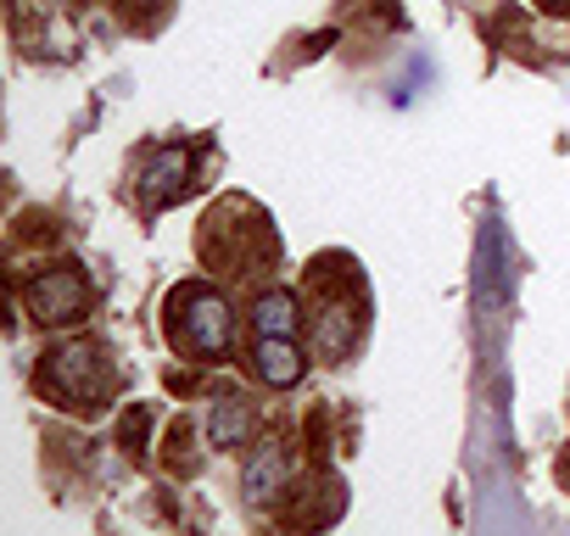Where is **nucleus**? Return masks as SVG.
I'll use <instances>...</instances> for the list:
<instances>
[{"mask_svg":"<svg viewBox=\"0 0 570 536\" xmlns=\"http://www.w3.org/2000/svg\"><path fill=\"white\" fill-rule=\"evenodd\" d=\"M40 397L51 408H68V414H101L118 391V369L107 358V347L96 336H68L57 341L46 358H40V375H35Z\"/></svg>","mask_w":570,"mask_h":536,"instance_id":"f257e3e1","label":"nucleus"},{"mask_svg":"<svg viewBox=\"0 0 570 536\" xmlns=\"http://www.w3.org/2000/svg\"><path fill=\"white\" fill-rule=\"evenodd\" d=\"M168 341L202 364H224L235 353V308L218 286L190 280L168 297Z\"/></svg>","mask_w":570,"mask_h":536,"instance_id":"f03ea898","label":"nucleus"},{"mask_svg":"<svg viewBox=\"0 0 570 536\" xmlns=\"http://www.w3.org/2000/svg\"><path fill=\"white\" fill-rule=\"evenodd\" d=\"M23 302H29V314H35V325H46V330H68V325H79L85 314H90V280L79 275V262H57V268H46V275H35L29 286H23Z\"/></svg>","mask_w":570,"mask_h":536,"instance_id":"7ed1b4c3","label":"nucleus"},{"mask_svg":"<svg viewBox=\"0 0 570 536\" xmlns=\"http://www.w3.org/2000/svg\"><path fill=\"white\" fill-rule=\"evenodd\" d=\"M285 486H292V453H285L279 441H257L252 458H246V469H240V492H246V503L263 508V503L285 497Z\"/></svg>","mask_w":570,"mask_h":536,"instance_id":"20e7f679","label":"nucleus"},{"mask_svg":"<svg viewBox=\"0 0 570 536\" xmlns=\"http://www.w3.org/2000/svg\"><path fill=\"white\" fill-rule=\"evenodd\" d=\"M185 179H190V151L185 146H157V151H146V168L135 179V196L146 207H163V201H174L185 190Z\"/></svg>","mask_w":570,"mask_h":536,"instance_id":"39448f33","label":"nucleus"},{"mask_svg":"<svg viewBox=\"0 0 570 536\" xmlns=\"http://www.w3.org/2000/svg\"><path fill=\"white\" fill-rule=\"evenodd\" d=\"M252 375L263 386H274V391L297 386L308 375V358L297 353V336H257L252 341Z\"/></svg>","mask_w":570,"mask_h":536,"instance_id":"423d86ee","label":"nucleus"},{"mask_svg":"<svg viewBox=\"0 0 570 536\" xmlns=\"http://www.w3.org/2000/svg\"><path fill=\"white\" fill-rule=\"evenodd\" d=\"M252 436H257V408L246 397H218L207 408V441L218 453H240V447H252Z\"/></svg>","mask_w":570,"mask_h":536,"instance_id":"0eeeda50","label":"nucleus"},{"mask_svg":"<svg viewBox=\"0 0 570 536\" xmlns=\"http://www.w3.org/2000/svg\"><path fill=\"white\" fill-rule=\"evenodd\" d=\"M297 325H303V319H297V297H292V291L274 286V291H263V297L252 302V330H257V336H297Z\"/></svg>","mask_w":570,"mask_h":536,"instance_id":"6e6552de","label":"nucleus"},{"mask_svg":"<svg viewBox=\"0 0 570 536\" xmlns=\"http://www.w3.org/2000/svg\"><path fill=\"white\" fill-rule=\"evenodd\" d=\"M146 425H151V414H146V408H135V414L124 419V441H129V453H140V441H146Z\"/></svg>","mask_w":570,"mask_h":536,"instance_id":"1a4fd4ad","label":"nucleus"},{"mask_svg":"<svg viewBox=\"0 0 570 536\" xmlns=\"http://www.w3.org/2000/svg\"><path fill=\"white\" fill-rule=\"evenodd\" d=\"M542 7H548V12H564V7H570V0H542Z\"/></svg>","mask_w":570,"mask_h":536,"instance_id":"9d476101","label":"nucleus"}]
</instances>
